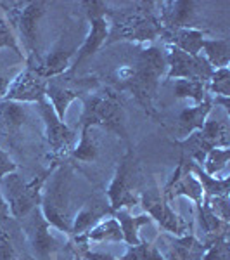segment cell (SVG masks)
I'll return each mask as SVG.
<instances>
[{
  "instance_id": "1",
  "label": "cell",
  "mask_w": 230,
  "mask_h": 260,
  "mask_svg": "<svg viewBox=\"0 0 230 260\" xmlns=\"http://www.w3.org/2000/svg\"><path fill=\"white\" fill-rule=\"evenodd\" d=\"M133 56L127 62L112 66L107 78L109 89L120 92L127 90L135 98L144 111L152 118H158L156 98L161 77L168 68L166 54L158 47L135 49Z\"/></svg>"
},
{
  "instance_id": "2",
  "label": "cell",
  "mask_w": 230,
  "mask_h": 260,
  "mask_svg": "<svg viewBox=\"0 0 230 260\" xmlns=\"http://www.w3.org/2000/svg\"><path fill=\"white\" fill-rule=\"evenodd\" d=\"M74 170L68 161H57L42 189V215L52 228L71 234L74 212Z\"/></svg>"
},
{
  "instance_id": "3",
  "label": "cell",
  "mask_w": 230,
  "mask_h": 260,
  "mask_svg": "<svg viewBox=\"0 0 230 260\" xmlns=\"http://www.w3.org/2000/svg\"><path fill=\"white\" fill-rule=\"evenodd\" d=\"M158 2H132L116 11L107 9L111 19L106 45L120 40L152 42L163 35V26L156 11Z\"/></svg>"
},
{
  "instance_id": "4",
  "label": "cell",
  "mask_w": 230,
  "mask_h": 260,
  "mask_svg": "<svg viewBox=\"0 0 230 260\" xmlns=\"http://www.w3.org/2000/svg\"><path fill=\"white\" fill-rule=\"evenodd\" d=\"M89 127L104 128L127 139V118L118 92L106 87L100 92L85 98V106L80 116V128Z\"/></svg>"
},
{
  "instance_id": "5",
  "label": "cell",
  "mask_w": 230,
  "mask_h": 260,
  "mask_svg": "<svg viewBox=\"0 0 230 260\" xmlns=\"http://www.w3.org/2000/svg\"><path fill=\"white\" fill-rule=\"evenodd\" d=\"M52 169L42 172L36 177H33L30 182H24L16 172L7 174L6 177L0 180V189L4 192V198H6L7 205H9L11 215L14 219L23 220L33 208L39 207L42 201V189H44V184Z\"/></svg>"
},
{
  "instance_id": "6",
  "label": "cell",
  "mask_w": 230,
  "mask_h": 260,
  "mask_svg": "<svg viewBox=\"0 0 230 260\" xmlns=\"http://www.w3.org/2000/svg\"><path fill=\"white\" fill-rule=\"evenodd\" d=\"M142 179L144 177H142L140 165L137 163L133 151L128 149L125 156L120 160L116 174L109 184V189L106 192L112 212L139 205Z\"/></svg>"
},
{
  "instance_id": "7",
  "label": "cell",
  "mask_w": 230,
  "mask_h": 260,
  "mask_svg": "<svg viewBox=\"0 0 230 260\" xmlns=\"http://www.w3.org/2000/svg\"><path fill=\"white\" fill-rule=\"evenodd\" d=\"M175 144L182 148L183 153L189 154V160L203 167L204 158L211 149H221L230 146L228 123L223 120H206L201 130L190 134L183 141H177Z\"/></svg>"
},
{
  "instance_id": "8",
  "label": "cell",
  "mask_w": 230,
  "mask_h": 260,
  "mask_svg": "<svg viewBox=\"0 0 230 260\" xmlns=\"http://www.w3.org/2000/svg\"><path fill=\"white\" fill-rule=\"evenodd\" d=\"M139 203L147 212L150 219L158 220V224L165 231H168L170 234H173V236H185L187 234V224L171 210L170 201L165 200V196L154 180H150L149 186L142 187Z\"/></svg>"
},
{
  "instance_id": "9",
  "label": "cell",
  "mask_w": 230,
  "mask_h": 260,
  "mask_svg": "<svg viewBox=\"0 0 230 260\" xmlns=\"http://www.w3.org/2000/svg\"><path fill=\"white\" fill-rule=\"evenodd\" d=\"M39 113L45 125V137H47L50 153H52V160H56L57 163L61 158H66L71 153L74 142V134L56 115V111H54L52 104L49 103L47 98L39 101Z\"/></svg>"
},
{
  "instance_id": "10",
  "label": "cell",
  "mask_w": 230,
  "mask_h": 260,
  "mask_svg": "<svg viewBox=\"0 0 230 260\" xmlns=\"http://www.w3.org/2000/svg\"><path fill=\"white\" fill-rule=\"evenodd\" d=\"M166 62L170 66V71L166 75L168 80H192L201 82L208 87L213 70L211 64L204 59V56H189L182 52L177 47H170V52L166 54Z\"/></svg>"
},
{
  "instance_id": "11",
  "label": "cell",
  "mask_w": 230,
  "mask_h": 260,
  "mask_svg": "<svg viewBox=\"0 0 230 260\" xmlns=\"http://www.w3.org/2000/svg\"><path fill=\"white\" fill-rule=\"evenodd\" d=\"M31 115L23 103L16 101H0V141L14 148L23 142L26 130L30 128Z\"/></svg>"
},
{
  "instance_id": "12",
  "label": "cell",
  "mask_w": 230,
  "mask_h": 260,
  "mask_svg": "<svg viewBox=\"0 0 230 260\" xmlns=\"http://www.w3.org/2000/svg\"><path fill=\"white\" fill-rule=\"evenodd\" d=\"M83 6L87 7V14L90 18L92 30L89 33V37H87L85 44L82 45L80 54H78L76 61H74L73 68H71V73H74L78 70V66L87 57H90L92 54L97 52V49L106 42L107 35H109V26H107V21H106V14L109 6L106 2H97V0H94V2H83Z\"/></svg>"
},
{
  "instance_id": "13",
  "label": "cell",
  "mask_w": 230,
  "mask_h": 260,
  "mask_svg": "<svg viewBox=\"0 0 230 260\" xmlns=\"http://www.w3.org/2000/svg\"><path fill=\"white\" fill-rule=\"evenodd\" d=\"M28 215H30V219L24 217L26 222H24L23 229H24V234H26L28 241H30V246L39 258L49 260L50 255L59 250V243L50 234V228H52V225L45 220V217L42 215V210L39 207L33 208Z\"/></svg>"
},
{
  "instance_id": "14",
  "label": "cell",
  "mask_w": 230,
  "mask_h": 260,
  "mask_svg": "<svg viewBox=\"0 0 230 260\" xmlns=\"http://www.w3.org/2000/svg\"><path fill=\"white\" fill-rule=\"evenodd\" d=\"M163 196L166 201H173L178 196H187V198L196 201L198 208L203 205V187H201L198 177L192 174L190 160H185V156L178 163L173 177L170 179L166 189L163 191Z\"/></svg>"
},
{
  "instance_id": "15",
  "label": "cell",
  "mask_w": 230,
  "mask_h": 260,
  "mask_svg": "<svg viewBox=\"0 0 230 260\" xmlns=\"http://www.w3.org/2000/svg\"><path fill=\"white\" fill-rule=\"evenodd\" d=\"M47 90V80L42 78L31 66H26L18 77L12 80V83L7 89L4 99L16 101V103H39L40 99L45 98Z\"/></svg>"
},
{
  "instance_id": "16",
  "label": "cell",
  "mask_w": 230,
  "mask_h": 260,
  "mask_svg": "<svg viewBox=\"0 0 230 260\" xmlns=\"http://www.w3.org/2000/svg\"><path fill=\"white\" fill-rule=\"evenodd\" d=\"M107 215H114V212H112V208L109 205V200H106V196L99 194V192L90 196V198L78 208L76 215H74V219H73L71 234H73L74 238L82 236L87 231L95 228V225Z\"/></svg>"
},
{
  "instance_id": "17",
  "label": "cell",
  "mask_w": 230,
  "mask_h": 260,
  "mask_svg": "<svg viewBox=\"0 0 230 260\" xmlns=\"http://www.w3.org/2000/svg\"><path fill=\"white\" fill-rule=\"evenodd\" d=\"M87 78H82V80L71 82V78H66V80H56V78H50V82H47V90H45V98L50 104H52L54 111L59 118L64 121V115L66 110L71 103H73L76 98L82 95V89L80 87L85 85H94L95 82H85Z\"/></svg>"
},
{
  "instance_id": "18",
  "label": "cell",
  "mask_w": 230,
  "mask_h": 260,
  "mask_svg": "<svg viewBox=\"0 0 230 260\" xmlns=\"http://www.w3.org/2000/svg\"><path fill=\"white\" fill-rule=\"evenodd\" d=\"M68 163L71 167H78L82 172H85L87 167H97L102 160V142L99 134L95 132V127L82 128V139L76 148L71 149L68 154Z\"/></svg>"
},
{
  "instance_id": "19",
  "label": "cell",
  "mask_w": 230,
  "mask_h": 260,
  "mask_svg": "<svg viewBox=\"0 0 230 260\" xmlns=\"http://www.w3.org/2000/svg\"><path fill=\"white\" fill-rule=\"evenodd\" d=\"M160 11V23L163 30H180V28H194L196 19V7L198 2H183V0H177V2H161L158 4Z\"/></svg>"
},
{
  "instance_id": "20",
  "label": "cell",
  "mask_w": 230,
  "mask_h": 260,
  "mask_svg": "<svg viewBox=\"0 0 230 260\" xmlns=\"http://www.w3.org/2000/svg\"><path fill=\"white\" fill-rule=\"evenodd\" d=\"M47 4L45 2H19V9L16 11V23L19 26L21 37L24 39L28 49L35 47L36 42V21L40 19V16L45 12Z\"/></svg>"
},
{
  "instance_id": "21",
  "label": "cell",
  "mask_w": 230,
  "mask_h": 260,
  "mask_svg": "<svg viewBox=\"0 0 230 260\" xmlns=\"http://www.w3.org/2000/svg\"><path fill=\"white\" fill-rule=\"evenodd\" d=\"M163 241L168 245L170 251L166 260H201L206 250L203 241H199L194 234H185V236L166 234L163 236Z\"/></svg>"
},
{
  "instance_id": "22",
  "label": "cell",
  "mask_w": 230,
  "mask_h": 260,
  "mask_svg": "<svg viewBox=\"0 0 230 260\" xmlns=\"http://www.w3.org/2000/svg\"><path fill=\"white\" fill-rule=\"evenodd\" d=\"M211 106H213V101L210 95H206V98L203 99V103H199L196 108H185V110L178 115V120H177L178 136L185 139L190 134L201 130L204 121H206V116L210 115Z\"/></svg>"
},
{
  "instance_id": "23",
  "label": "cell",
  "mask_w": 230,
  "mask_h": 260,
  "mask_svg": "<svg viewBox=\"0 0 230 260\" xmlns=\"http://www.w3.org/2000/svg\"><path fill=\"white\" fill-rule=\"evenodd\" d=\"M163 37L170 42L171 47L180 49L189 56H199L204 44V33L198 28H180V30H165Z\"/></svg>"
},
{
  "instance_id": "24",
  "label": "cell",
  "mask_w": 230,
  "mask_h": 260,
  "mask_svg": "<svg viewBox=\"0 0 230 260\" xmlns=\"http://www.w3.org/2000/svg\"><path fill=\"white\" fill-rule=\"evenodd\" d=\"M73 54H74V47H64V44H61L49 54L45 62H42L40 66H31V64L30 66L42 78H45V80H47V78H56L66 71Z\"/></svg>"
},
{
  "instance_id": "25",
  "label": "cell",
  "mask_w": 230,
  "mask_h": 260,
  "mask_svg": "<svg viewBox=\"0 0 230 260\" xmlns=\"http://www.w3.org/2000/svg\"><path fill=\"white\" fill-rule=\"evenodd\" d=\"M74 241L78 245H82L85 241H123V233H121L118 220L112 217L109 220L100 222V224L92 228L90 231H87L82 236L74 238Z\"/></svg>"
},
{
  "instance_id": "26",
  "label": "cell",
  "mask_w": 230,
  "mask_h": 260,
  "mask_svg": "<svg viewBox=\"0 0 230 260\" xmlns=\"http://www.w3.org/2000/svg\"><path fill=\"white\" fill-rule=\"evenodd\" d=\"M190 170L192 174L198 177L201 187H203V194L204 198H213V196H228V187H230V179H216L208 175L203 170V167L198 165L190 160Z\"/></svg>"
},
{
  "instance_id": "27",
  "label": "cell",
  "mask_w": 230,
  "mask_h": 260,
  "mask_svg": "<svg viewBox=\"0 0 230 260\" xmlns=\"http://www.w3.org/2000/svg\"><path fill=\"white\" fill-rule=\"evenodd\" d=\"M114 219L118 220V224L121 228L123 240L127 241L130 246L139 245V243H140V240H139V228L150 222L149 215H140V217H135V219H133V217L127 210H125V208H120V210L114 212Z\"/></svg>"
},
{
  "instance_id": "28",
  "label": "cell",
  "mask_w": 230,
  "mask_h": 260,
  "mask_svg": "<svg viewBox=\"0 0 230 260\" xmlns=\"http://www.w3.org/2000/svg\"><path fill=\"white\" fill-rule=\"evenodd\" d=\"M204 59L211 64L213 70L227 68L230 62V40H204Z\"/></svg>"
},
{
  "instance_id": "29",
  "label": "cell",
  "mask_w": 230,
  "mask_h": 260,
  "mask_svg": "<svg viewBox=\"0 0 230 260\" xmlns=\"http://www.w3.org/2000/svg\"><path fill=\"white\" fill-rule=\"evenodd\" d=\"M173 95L178 99H192L196 104L203 103V99L206 98V85L201 82H192V80H175L171 85Z\"/></svg>"
},
{
  "instance_id": "30",
  "label": "cell",
  "mask_w": 230,
  "mask_h": 260,
  "mask_svg": "<svg viewBox=\"0 0 230 260\" xmlns=\"http://www.w3.org/2000/svg\"><path fill=\"white\" fill-rule=\"evenodd\" d=\"M120 260H166V258L163 257L161 251L158 250V246L154 243L140 241L139 245L132 246L127 251V255Z\"/></svg>"
},
{
  "instance_id": "31",
  "label": "cell",
  "mask_w": 230,
  "mask_h": 260,
  "mask_svg": "<svg viewBox=\"0 0 230 260\" xmlns=\"http://www.w3.org/2000/svg\"><path fill=\"white\" fill-rule=\"evenodd\" d=\"M230 160V149L228 148H221V149H211L210 153L206 154L203 161V167H204V172L208 175H215L216 172L223 170L227 167V163Z\"/></svg>"
},
{
  "instance_id": "32",
  "label": "cell",
  "mask_w": 230,
  "mask_h": 260,
  "mask_svg": "<svg viewBox=\"0 0 230 260\" xmlns=\"http://www.w3.org/2000/svg\"><path fill=\"white\" fill-rule=\"evenodd\" d=\"M208 90L211 94L221 95V98H228L230 95V71L228 68H221V70H215L208 82Z\"/></svg>"
},
{
  "instance_id": "33",
  "label": "cell",
  "mask_w": 230,
  "mask_h": 260,
  "mask_svg": "<svg viewBox=\"0 0 230 260\" xmlns=\"http://www.w3.org/2000/svg\"><path fill=\"white\" fill-rule=\"evenodd\" d=\"M0 260H23L9 231L6 229V224L0 225Z\"/></svg>"
},
{
  "instance_id": "34",
  "label": "cell",
  "mask_w": 230,
  "mask_h": 260,
  "mask_svg": "<svg viewBox=\"0 0 230 260\" xmlns=\"http://www.w3.org/2000/svg\"><path fill=\"white\" fill-rule=\"evenodd\" d=\"M203 205L210 212L215 213L218 219L228 222V219H230L228 196H213V198H203Z\"/></svg>"
},
{
  "instance_id": "35",
  "label": "cell",
  "mask_w": 230,
  "mask_h": 260,
  "mask_svg": "<svg viewBox=\"0 0 230 260\" xmlns=\"http://www.w3.org/2000/svg\"><path fill=\"white\" fill-rule=\"evenodd\" d=\"M201 260H230V248H228L227 238H221V240L211 243L204 250V255Z\"/></svg>"
},
{
  "instance_id": "36",
  "label": "cell",
  "mask_w": 230,
  "mask_h": 260,
  "mask_svg": "<svg viewBox=\"0 0 230 260\" xmlns=\"http://www.w3.org/2000/svg\"><path fill=\"white\" fill-rule=\"evenodd\" d=\"M12 49L14 52H19V47H18V42H16V37L14 33L11 31V28L7 26V23L4 19H0V49Z\"/></svg>"
},
{
  "instance_id": "37",
  "label": "cell",
  "mask_w": 230,
  "mask_h": 260,
  "mask_svg": "<svg viewBox=\"0 0 230 260\" xmlns=\"http://www.w3.org/2000/svg\"><path fill=\"white\" fill-rule=\"evenodd\" d=\"M18 170V165L11 160V156L6 153L4 149H0V180L6 177L7 174H12V172Z\"/></svg>"
},
{
  "instance_id": "38",
  "label": "cell",
  "mask_w": 230,
  "mask_h": 260,
  "mask_svg": "<svg viewBox=\"0 0 230 260\" xmlns=\"http://www.w3.org/2000/svg\"><path fill=\"white\" fill-rule=\"evenodd\" d=\"M11 217V210H9V205H7L6 198H4V192L0 189V225L7 224Z\"/></svg>"
},
{
  "instance_id": "39",
  "label": "cell",
  "mask_w": 230,
  "mask_h": 260,
  "mask_svg": "<svg viewBox=\"0 0 230 260\" xmlns=\"http://www.w3.org/2000/svg\"><path fill=\"white\" fill-rule=\"evenodd\" d=\"M83 258L85 260H116L114 257L107 253H100V251H89V250H83Z\"/></svg>"
},
{
  "instance_id": "40",
  "label": "cell",
  "mask_w": 230,
  "mask_h": 260,
  "mask_svg": "<svg viewBox=\"0 0 230 260\" xmlns=\"http://www.w3.org/2000/svg\"><path fill=\"white\" fill-rule=\"evenodd\" d=\"M12 83V77L9 73H6L4 70H0V98L2 95H6L7 89H9V85Z\"/></svg>"
},
{
  "instance_id": "41",
  "label": "cell",
  "mask_w": 230,
  "mask_h": 260,
  "mask_svg": "<svg viewBox=\"0 0 230 260\" xmlns=\"http://www.w3.org/2000/svg\"><path fill=\"white\" fill-rule=\"evenodd\" d=\"M74 260H83L82 257H78V255H76V257H74Z\"/></svg>"
}]
</instances>
